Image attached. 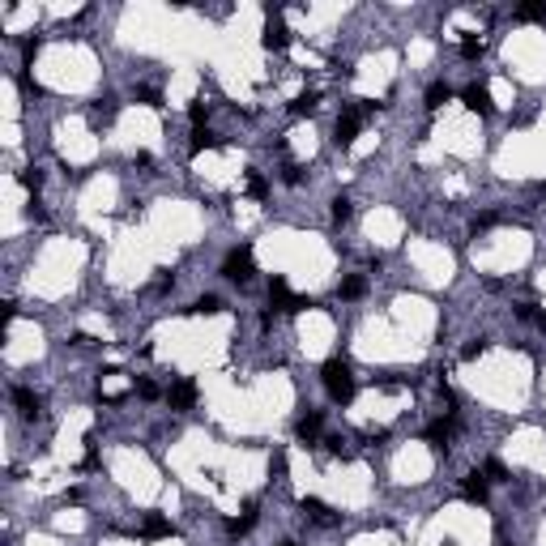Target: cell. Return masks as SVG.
<instances>
[{
    "label": "cell",
    "instance_id": "cell-1",
    "mask_svg": "<svg viewBox=\"0 0 546 546\" xmlns=\"http://www.w3.org/2000/svg\"><path fill=\"white\" fill-rule=\"evenodd\" d=\"M320 380H325V393L333 397L337 406H346V402L355 397V371H350V363L329 359L325 367H320Z\"/></svg>",
    "mask_w": 546,
    "mask_h": 546
},
{
    "label": "cell",
    "instance_id": "cell-2",
    "mask_svg": "<svg viewBox=\"0 0 546 546\" xmlns=\"http://www.w3.org/2000/svg\"><path fill=\"white\" fill-rule=\"evenodd\" d=\"M252 273H256L252 247H231L227 261H222V278H231V282H252Z\"/></svg>",
    "mask_w": 546,
    "mask_h": 546
},
{
    "label": "cell",
    "instance_id": "cell-3",
    "mask_svg": "<svg viewBox=\"0 0 546 546\" xmlns=\"http://www.w3.org/2000/svg\"><path fill=\"white\" fill-rule=\"evenodd\" d=\"M269 303L278 308V312H303V308H312L303 294H294V290L286 286V278H273V282H269Z\"/></svg>",
    "mask_w": 546,
    "mask_h": 546
},
{
    "label": "cell",
    "instance_id": "cell-4",
    "mask_svg": "<svg viewBox=\"0 0 546 546\" xmlns=\"http://www.w3.org/2000/svg\"><path fill=\"white\" fill-rule=\"evenodd\" d=\"M363 124H367V107H346L341 120H337V145H355V137L363 133Z\"/></svg>",
    "mask_w": 546,
    "mask_h": 546
},
{
    "label": "cell",
    "instance_id": "cell-5",
    "mask_svg": "<svg viewBox=\"0 0 546 546\" xmlns=\"http://www.w3.org/2000/svg\"><path fill=\"white\" fill-rule=\"evenodd\" d=\"M299 512L312 520V525H325V529H329V525H337V512H333L325 500H312V495H303V500H299Z\"/></svg>",
    "mask_w": 546,
    "mask_h": 546
},
{
    "label": "cell",
    "instance_id": "cell-6",
    "mask_svg": "<svg viewBox=\"0 0 546 546\" xmlns=\"http://www.w3.org/2000/svg\"><path fill=\"white\" fill-rule=\"evenodd\" d=\"M269 52H282V47H290V30H286V21L278 13H269L265 17V39H261Z\"/></svg>",
    "mask_w": 546,
    "mask_h": 546
},
{
    "label": "cell",
    "instance_id": "cell-7",
    "mask_svg": "<svg viewBox=\"0 0 546 546\" xmlns=\"http://www.w3.org/2000/svg\"><path fill=\"white\" fill-rule=\"evenodd\" d=\"M453 431H457V414H449V418H435V423L427 427V444L435 453H444L449 449V440H453Z\"/></svg>",
    "mask_w": 546,
    "mask_h": 546
},
{
    "label": "cell",
    "instance_id": "cell-8",
    "mask_svg": "<svg viewBox=\"0 0 546 546\" xmlns=\"http://www.w3.org/2000/svg\"><path fill=\"white\" fill-rule=\"evenodd\" d=\"M167 402H171V410H192V406H196V384H192V380L171 384V388H167Z\"/></svg>",
    "mask_w": 546,
    "mask_h": 546
},
{
    "label": "cell",
    "instance_id": "cell-9",
    "mask_svg": "<svg viewBox=\"0 0 546 546\" xmlns=\"http://www.w3.org/2000/svg\"><path fill=\"white\" fill-rule=\"evenodd\" d=\"M461 98H465V107H469V111H478V115H487V111L495 107L487 86H465V90H461Z\"/></svg>",
    "mask_w": 546,
    "mask_h": 546
},
{
    "label": "cell",
    "instance_id": "cell-10",
    "mask_svg": "<svg viewBox=\"0 0 546 546\" xmlns=\"http://www.w3.org/2000/svg\"><path fill=\"white\" fill-rule=\"evenodd\" d=\"M461 495H465L469 504H482V500H487V474H478V469H474V474H465Z\"/></svg>",
    "mask_w": 546,
    "mask_h": 546
},
{
    "label": "cell",
    "instance_id": "cell-11",
    "mask_svg": "<svg viewBox=\"0 0 546 546\" xmlns=\"http://www.w3.org/2000/svg\"><path fill=\"white\" fill-rule=\"evenodd\" d=\"M13 402H17V410H21V418H39V397L30 393V388H13Z\"/></svg>",
    "mask_w": 546,
    "mask_h": 546
},
{
    "label": "cell",
    "instance_id": "cell-12",
    "mask_svg": "<svg viewBox=\"0 0 546 546\" xmlns=\"http://www.w3.org/2000/svg\"><path fill=\"white\" fill-rule=\"evenodd\" d=\"M141 534H145V538H167V534H171V520H167L162 512H150V516L141 520Z\"/></svg>",
    "mask_w": 546,
    "mask_h": 546
},
{
    "label": "cell",
    "instance_id": "cell-13",
    "mask_svg": "<svg viewBox=\"0 0 546 546\" xmlns=\"http://www.w3.org/2000/svg\"><path fill=\"white\" fill-rule=\"evenodd\" d=\"M320 423H325V418H320L316 410L303 414V418H299V440H303V444H316V440H320Z\"/></svg>",
    "mask_w": 546,
    "mask_h": 546
},
{
    "label": "cell",
    "instance_id": "cell-14",
    "mask_svg": "<svg viewBox=\"0 0 546 546\" xmlns=\"http://www.w3.org/2000/svg\"><path fill=\"white\" fill-rule=\"evenodd\" d=\"M316 103H320V94H316V90H303V94H294V98H290V111H294V115H312Z\"/></svg>",
    "mask_w": 546,
    "mask_h": 546
},
{
    "label": "cell",
    "instance_id": "cell-15",
    "mask_svg": "<svg viewBox=\"0 0 546 546\" xmlns=\"http://www.w3.org/2000/svg\"><path fill=\"white\" fill-rule=\"evenodd\" d=\"M252 525H256V504H247V508H243V516H231V525H227V529L239 538V534H247Z\"/></svg>",
    "mask_w": 546,
    "mask_h": 546
},
{
    "label": "cell",
    "instance_id": "cell-16",
    "mask_svg": "<svg viewBox=\"0 0 546 546\" xmlns=\"http://www.w3.org/2000/svg\"><path fill=\"white\" fill-rule=\"evenodd\" d=\"M337 294H341V299H363V294H367V278H359V273H355V278H346Z\"/></svg>",
    "mask_w": 546,
    "mask_h": 546
},
{
    "label": "cell",
    "instance_id": "cell-17",
    "mask_svg": "<svg viewBox=\"0 0 546 546\" xmlns=\"http://www.w3.org/2000/svg\"><path fill=\"white\" fill-rule=\"evenodd\" d=\"M214 145H222L218 133H209V129H192V150H214Z\"/></svg>",
    "mask_w": 546,
    "mask_h": 546
},
{
    "label": "cell",
    "instance_id": "cell-18",
    "mask_svg": "<svg viewBox=\"0 0 546 546\" xmlns=\"http://www.w3.org/2000/svg\"><path fill=\"white\" fill-rule=\"evenodd\" d=\"M188 312L192 316H214V312H222V299H218V294H205V299H196Z\"/></svg>",
    "mask_w": 546,
    "mask_h": 546
},
{
    "label": "cell",
    "instance_id": "cell-19",
    "mask_svg": "<svg viewBox=\"0 0 546 546\" xmlns=\"http://www.w3.org/2000/svg\"><path fill=\"white\" fill-rule=\"evenodd\" d=\"M516 21H546V0H542V5H520Z\"/></svg>",
    "mask_w": 546,
    "mask_h": 546
},
{
    "label": "cell",
    "instance_id": "cell-20",
    "mask_svg": "<svg viewBox=\"0 0 546 546\" xmlns=\"http://www.w3.org/2000/svg\"><path fill=\"white\" fill-rule=\"evenodd\" d=\"M449 98H453V90H449V86H440V82H435V86L427 90V107L435 111V107H444V103H449Z\"/></svg>",
    "mask_w": 546,
    "mask_h": 546
},
{
    "label": "cell",
    "instance_id": "cell-21",
    "mask_svg": "<svg viewBox=\"0 0 546 546\" xmlns=\"http://www.w3.org/2000/svg\"><path fill=\"white\" fill-rule=\"evenodd\" d=\"M243 188H247V196H256V201H265V192H269V184H265V176H256V171H252V176H247V180H243Z\"/></svg>",
    "mask_w": 546,
    "mask_h": 546
},
{
    "label": "cell",
    "instance_id": "cell-22",
    "mask_svg": "<svg viewBox=\"0 0 546 546\" xmlns=\"http://www.w3.org/2000/svg\"><path fill=\"white\" fill-rule=\"evenodd\" d=\"M461 56H465V60L482 56V39H478V35H465V39H461Z\"/></svg>",
    "mask_w": 546,
    "mask_h": 546
},
{
    "label": "cell",
    "instance_id": "cell-23",
    "mask_svg": "<svg viewBox=\"0 0 546 546\" xmlns=\"http://www.w3.org/2000/svg\"><path fill=\"white\" fill-rule=\"evenodd\" d=\"M205 115H209V103H205V98H196V103H192V129H205Z\"/></svg>",
    "mask_w": 546,
    "mask_h": 546
},
{
    "label": "cell",
    "instance_id": "cell-24",
    "mask_svg": "<svg viewBox=\"0 0 546 546\" xmlns=\"http://www.w3.org/2000/svg\"><path fill=\"white\" fill-rule=\"evenodd\" d=\"M482 474H487V482H504V478H508V469H504L500 461H487V469H482Z\"/></svg>",
    "mask_w": 546,
    "mask_h": 546
},
{
    "label": "cell",
    "instance_id": "cell-25",
    "mask_svg": "<svg viewBox=\"0 0 546 546\" xmlns=\"http://www.w3.org/2000/svg\"><path fill=\"white\" fill-rule=\"evenodd\" d=\"M269 474L278 478V482L286 478V453H273V461H269Z\"/></svg>",
    "mask_w": 546,
    "mask_h": 546
},
{
    "label": "cell",
    "instance_id": "cell-26",
    "mask_svg": "<svg viewBox=\"0 0 546 546\" xmlns=\"http://www.w3.org/2000/svg\"><path fill=\"white\" fill-rule=\"evenodd\" d=\"M346 218H350V201L337 196V201H333V222H346Z\"/></svg>",
    "mask_w": 546,
    "mask_h": 546
},
{
    "label": "cell",
    "instance_id": "cell-27",
    "mask_svg": "<svg viewBox=\"0 0 546 546\" xmlns=\"http://www.w3.org/2000/svg\"><path fill=\"white\" fill-rule=\"evenodd\" d=\"M137 98L145 107H162V98H158V90H137Z\"/></svg>",
    "mask_w": 546,
    "mask_h": 546
},
{
    "label": "cell",
    "instance_id": "cell-28",
    "mask_svg": "<svg viewBox=\"0 0 546 546\" xmlns=\"http://www.w3.org/2000/svg\"><path fill=\"white\" fill-rule=\"evenodd\" d=\"M282 180H286V184H299V167H294V162H282Z\"/></svg>",
    "mask_w": 546,
    "mask_h": 546
},
{
    "label": "cell",
    "instance_id": "cell-29",
    "mask_svg": "<svg viewBox=\"0 0 546 546\" xmlns=\"http://www.w3.org/2000/svg\"><path fill=\"white\" fill-rule=\"evenodd\" d=\"M137 393L145 397V402H150V397H158V384H150V380H141V384H137Z\"/></svg>",
    "mask_w": 546,
    "mask_h": 546
},
{
    "label": "cell",
    "instance_id": "cell-30",
    "mask_svg": "<svg viewBox=\"0 0 546 546\" xmlns=\"http://www.w3.org/2000/svg\"><path fill=\"white\" fill-rule=\"evenodd\" d=\"M282 546H294V542H282Z\"/></svg>",
    "mask_w": 546,
    "mask_h": 546
}]
</instances>
